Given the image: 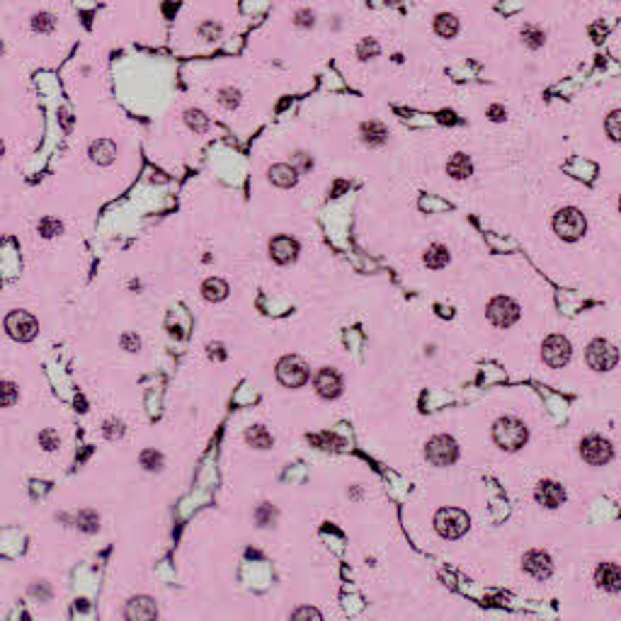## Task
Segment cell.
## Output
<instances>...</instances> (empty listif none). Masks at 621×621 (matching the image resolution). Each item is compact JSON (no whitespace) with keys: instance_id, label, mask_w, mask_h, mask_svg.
<instances>
[{"instance_id":"obj_16","label":"cell","mask_w":621,"mask_h":621,"mask_svg":"<svg viewBox=\"0 0 621 621\" xmlns=\"http://www.w3.org/2000/svg\"><path fill=\"white\" fill-rule=\"evenodd\" d=\"M267 177H270V182H272L275 187H281V190H289V187L296 185L299 170L294 168V165H289V163H277V165H272L270 170H267Z\"/></svg>"},{"instance_id":"obj_45","label":"cell","mask_w":621,"mask_h":621,"mask_svg":"<svg viewBox=\"0 0 621 621\" xmlns=\"http://www.w3.org/2000/svg\"><path fill=\"white\" fill-rule=\"evenodd\" d=\"M0 53H3V44H0Z\"/></svg>"},{"instance_id":"obj_5","label":"cell","mask_w":621,"mask_h":621,"mask_svg":"<svg viewBox=\"0 0 621 621\" xmlns=\"http://www.w3.org/2000/svg\"><path fill=\"white\" fill-rule=\"evenodd\" d=\"M585 359H587V364L595 372H609V369L616 366V362H619V350L609 340H605V338H597V340H592L587 345Z\"/></svg>"},{"instance_id":"obj_12","label":"cell","mask_w":621,"mask_h":621,"mask_svg":"<svg viewBox=\"0 0 621 621\" xmlns=\"http://www.w3.org/2000/svg\"><path fill=\"white\" fill-rule=\"evenodd\" d=\"M314 386H316V393H318L320 398L333 401V398H338V396L342 393V377L335 372V369L325 366V369H320V372L316 374Z\"/></svg>"},{"instance_id":"obj_44","label":"cell","mask_w":621,"mask_h":621,"mask_svg":"<svg viewBox=\"0 0 621 621\" xmlns=\"http://www.w3.org/2000/svg\"><path fill=\"white\" fill-rule=\"evenodd\" d=\"M3 151H5V149H3V141H0V155H3Z\"/></svg>"},{"instance_id":"obj_21","label":"cell","mask_w":621,"mask_h":621,"mask_svg":"<svg viewBox=\"0 0 621 621\" xmlns=\"http://www.w3.org/2000/svg\"><path fill=\"white\" fill-rule=\"evenodd\" d=\"M117 155V146L107 141V138H100V141H92L90 144V158L95 160L97 165H110Z\"/></svg>"},{"instance_id":"obj_3","label":"cell","mask_w":621,"mask_h":621,"mask_svg":"<svg viewBox=\"0 0 621 621\" xmlns=\"http://www.w3.org/2000/svg\"><path fill=\"white\" fill-rule=\"evenodd\" d=\"M468 515L459 507H442L435 515V529L442 539H459L468 531Z\"/></svg>"},{"instance_id":"obj_9","label":"cell","mask_w":621,"mask_h":621,"mask_svg":"<svg viewBox=\"0 0 621 621\" xmlns=\"http://www.w3.org/2000/svg\"><path fill=\"white\" fill-rule=\"evenodd\" d=\"M542 357L548 366L561 369V366L568 364L570 357H573V347H570L568 338H563V335H548L542 345Z\"/></svg>"},{"instance_id":"obj_25","label":"cell","mask_w":621,"mask_h":621,"mask_svg":"<svg viewBox=\"0 0 621 621\" xmlns=\"http://www.w3.org/2000/svg\"><path fill=\"white\" fill-rule=\"evenodd\" d=\"M245 440H248V444L255 446V449H270L272 442H275L270 432H267L265 427H260V425L250 427V430L245 432Z\"/></svg>"},{"instance_id":"obj_28","label":"cell","mask_w":621,"mask_h":621,"mask_svg":"<svg viewBox=\"0 0 621 621\" xmlns=\"http://www.w3.org/2000/svg\"><path fill=\"white\" fill-rule=\"evenodd\" d=\"M314 25H316V12L311 8H299L294 12V27H299V29H314Z\"/></svg>"},{"instance_id":"obj_26","label":"cell","mask_w":621,"mask_h":621,"mask_svg":"<svg viewBox=\"0 0 621 621\" xmlns=\"http://www.w3.org/2000/svg\"><path fill=\"white\" fill-rule=\"evenodd\" d=\"M379 51H381V47H379L377 39H359V44H357V59L359 61H372L379 56Z\"/></svg>"},{"instance_id":"obj_18","label":"cell","mask_w":621,"mask_h":621,"mask_svg":"<svg viewBox=\"0 0 621 621\" xmlns=\"http://www.w3.org/2000/svg\"><path fill=\"white\" fill-rule=\"evenodd\" d=\"M446 173H449L451 180H468V177L473 175V163L471 158H468L466 153H454L449 158V163H446Z\"/></svg>"},{"instance_id":"obj_34","label":"cell","mask_w":621,"mask_h":621,"mask_svg":"<svg viewBox=\"0 0 621 621\" xmlns=\"http://www.w3.org/2000/svg\"><path fill=\"white\" fill-rule=\"evenodd\" d=\"M218 102H221L223 107L233 110V107L240 105V92L233 90V88H223V90H218Z\"/></svg>"},{"instance_id":"obj_13","label":"cell","mask_w":621,"mask_h":621,"mask_svg":"<svg viewBox=\"0 0 621 621\" xmlns=\"http://www.w3.org/2000/svg\"><path fill=\"white\" fill-rule=\"evenodd\" d=\"M534 498H536V503L548 507V510H556V507H561V505L566 503V490H563V485L556 483V481H542V483L536 485Z\"/></svg>"},{"instance_id":"obj_8","label":"cell","mask_w":621,"mask_h":621,"mask_svg":"<svg viewBox=\"0 0 621 621\" xmlns=\"http://www.w3.org/2000/svg\"><path fill=\"white\" fill-rule=\"evenodd\" d=\"M485 314H488V320L493 325H498V328H510V325H515L517 318H520V306H517L510 296H495V299H490Z\"/></svg>"},{"instance_id":"obj_17","label":"cell","mask_w":621,"mask_h":621,"mask_svg":"<svg viewBox=\"0 0 621 621\" xmlns=\"http://www.w3.org/2000/svg\"><path fill=\"white\" fill-rule=\"evenodd\" d=\"M127 619H155L158 609H155V602L151 597H134L127 605Z\"/></svg>"},{"instance_id":"obj_11","label":"cell","mask_w":621,"mask_h":621,"mask_svg":"<svg viewBox=\"0 0 621 621\" xmlns=\"http://www.w3.org/2000/svg\"><path fill=\"white\" fill-rule=\"evenodd\" d=\"M522 568L534 580H546L553 573V558L546 551H542V548H531L522 558Z\"/></svg>"},{"instance_id":"obj_6","label":"cell","mask_w":621,"mask_h":621,"mask_svg":"<svg viewBox=\"0 0 621 621\" xmlns=\"http://www.w3.org/2000/svg\"><path fill=\"white\" fill-rule=\"evenodd\" d=\"M580 457L583 461H587L590 466H605V464L611 461L614 457V446H611L609 440L600 435H590L580 442Z\"/></svg>"},{"instance_id":"obj_35","label":"cell","mask_w":621,"mask_h":621,"mask_svg":"<svg viewBox=\"0 0 621 621\" xmlns=\"http://www.w3.org/2000/svg\"><path fill=\"white\" fill-rule=\"evenodd\" d=\"M141 464H144V468H149V471H158V468L163 466V457H160L158 451L146 449L144 454H141Z\"/></svg>"},{"instance_id":"obj_30","label":"cell","mask_w":621,"mask_h":621,"mask_svg":"<svg viewBox=\"0 0 621 621\" xmlns=\"http://www.w3.org/2000/svg\"><path fill=\"white\" fill-rule=\"evenodd\" d=\"M61 231H64V223H61L59 218L47 216L39 221V233H42L44 238H53V236H59Z\"/></svg>"},{"instance_id":"obj_37","label":"cell","mask_w":621,"mask_h":621,"mask_svg":"<svg viewBox=\"0 0 621 621\" xmlns=\"http://www.w3.org/2000/svg\"><path fill=\"white\" fill-rule=\"evenodd\" d=\"M97 522H100V517H97L95 512H80L78 515V527L80 529H86V531H95Z\"/></svg>"},{"instance_id":"obj_36","label":"cell","mask_w":621,"mask_h":621,"mask_svg":"<svg viewBox=\"0 0 621 621\" xmlns=\"http://www.w3.org/2000/svg\"><path fill=\"white\" fill-rule=\"evenodd\" d=\"M59 442H61V440H59V435H56L53 430H44L42 435H39V444H42L47 451L59 449Z\"/></svg>"},{"instance_id":"obj_31","label":"cell","mask_w":621,"mask_h":621,"mask_svg":"<svg viewBox=\"0 0 621 621\" xmlns=\"http://www.w3.org/2000/svg\"><path fill=\"white\" fill-rule=\"evenodd\" d=\"M17 403V386L10 381H0V408Z\"/></svg>"},{"instance_id":"obj_24","label":"cell","mask_w":621,"mask_h":621,"mask_svg":"<svg viewBox=\"0 0 621 621\" xmlns=\"http://www.w3.org/2000/svg\"><path fill=\"white\" fill-rule=\"evenodd\" d=\"M202 296L214 303L223 301V299L229 296V284L223 279H218V277H209V279L202 284Z\"/></svg>"},{"instance_id":"obj_4","label":"cell","mask_w":621,"mask_h":621,"mask_svg":"<svg viewBox=\"0 0 621 621\" xmlns=\"http://www.w3.org/2000/svg\"><path fill=\"white\" fill-rule=\"evenodd\" d=\"M311 372H308V364L296 355H287L281 357L279 364H277V379H279L281 386L287 388H301L308 381Z\"/></svg>"},{"instance_id":"obj_2","label":"cell","mask_w":621,"mask_h":621,"mask_svg":"<svg viewBox=\"0 0 621 621\" xmlns=\"http://www.w3.org/2000/svg\"><path fill=\"white\" fill-rule=\"evenodd\" d=\"M553 231H556L558 238L568 240V243H573V240H580L585 233V229H587V221H585L583 212L575 207H563L558 209L556 214H553Z\"/></svg>"},{"instance_id":"obj_14","label":"cell","mask_w":621,"mask_h":621,"mask_svg":"<svg viewBox=\"0 0 621 621\" xmlns=\"http://www.w3.org/2000/svg\"><path fill=\"white\" fill-rule=\"evenodd\" d=\"M270 255L277 265H289L296 260L299 255V243L289 236H277L270 240Z\"/></svg>"},{"instance_id":"obj_1","label":"cell","mask_w":621,"mask_h":621,"mask_svg":"<svg viewBox=\"0 0 621 621\" xmlns=\"http://www.w3.org/2000/svg\"><path fill=\"white\" fill-rule=\"evenodd\" d=\"M527 437H529V432H527V427H524L522 420L510 418V415H507V418L495 420L493 440H495V444H498L500 449H505V451L522 449L524 442H527Z\"/></svg>"},{"instance_id":"obj_32","label":"cell","mask_w":621,"mask_h":621,"mask_svg":"<svg viewBox=\"0 0 621 621\" xmlns=\"http://www.w3.org/2000/svg\"><path fill=\"white\" fill-rule=\"evenodd\" d=\"M185 122L190 124L194 131H207V127H209V119L204 117V112H199V110H187Z\"/></svg>"},{"instance_id":"obj_43","label":"cell","mask_w":621,"mask_h":621,"mask_svg":"<svg viewBox=\"0 0 621 621\" xmlns=\"http://www.w3.org/2000/svg\"><path fill=\"white\" fill-rule=\"evenodd\" d=\"M61 122H64V129H66V131H71V127H73V119H71L68 112H61Z\"/></svg>"},{"instance_id":"obj_22","label":"cell","mask_w":621,"mask_h":621,"mask_svg":"<svg viewBox=\"0 0 621 621\" xmlns=\"http://www.w3.org/2000/svg\"><path fill=\"white\" fill-rule=\"evenodd\" d=\"M422 262H425L430 270H442V267H446L449 265V250H446V245H442V243L430 245V248L425 250V255H422Z\"/></svg>"},{"instance_id":"obj_23","label":"cell","mask_w":621,"mask_h":621,"mask_svg":"<svg viewBox=\"0 0 621 621\" xmlns=\"http://www.w3.org/2000/svg\"><path fill=\"white\" fill-rule=\"evenodd\" d=\"M520 37H522V44H524L527 49H531V51H536V49H542L544 42H546V32H544L539 25H522L520 29Z\"/></svg>"},{"instance_id":"obj_15","label":"cell","mask_w":621,"mask_h":621,"mask_svg":"<svg viewBox=\"0 0 621 621\" xmlns=\"http://www.w3.org/2000/svg\"><path fill=\"white\" fill-rule=\"evenodd\" d=\"M595 583L600 587L609 590V592H619L621 590V568L616 563H600L595 570Z\"/></svg>"},{"instance_id":"obj_29","label":"cell","mask_w":621,"mask_h":621,"mask_svg":"<svg viewBox=\"0 0 621 621\" xmlns=\"http://www.w3.org/2000/svg\"><path fill=\"white\" fill-rule=\"evenodd\" d=\"M197 34H199V39H204V42H216V39L221 37V25L214 20H207L199 25Z\"/></svg>"},{"instance_id":"obj_27","label":"cell","mask_w":621,"mask_h":621,"mask_svg":"<svg viewBox=\"0 0 621 621\" xmlns=\"http://www.w3.org/2000/svg\"><path fill=\"white\" fill-rule=\"evenodd\" d=\"M32 29L39 34H51L56 29V17L51 12H37L32 17Z\"/></svg>"},{"instance_id":"obj_39","label":"cell","mask_w":621,"mask_h":621,"mask_svg":"<svg viewBox=\"0 0 621 621\" xmlns=\"http://www.w3.org/2000/svg\"><path fill=\"white\" fill-rule=\"evenodd\" d=\"M105 435L110 437V440H114V437H122L124 435V427H122V422H114V420H107L105 422Z\"/></svg>"},{"instance_id":"obj_20","label":"cell","mask_w":621,"mask_h":621,"mask_svg":"<svg viewBox=\"0 0 621 621\" xmlns=\"http://www.w3.org/2000/svg\"><path fill=\"white\" fill-rule=\"evenodd\" d=\"M459 27H461V22H459L457 15H451V12H440L435 17V34L442 39H454L459 34Z\"/></svg>"},{"instance_id":"obj_10","label":"cell","mask_w":621,"mask_h":621,"mask_svg":"<svg viewBox=\"0 0 621 621\" xmlns=\"http://www.w3.org/2000/svg\"><path fill=\"white\" fill-rule=\"evenodd\" d=\"M5 330L12 340L29 342V340H34V335H37V330H39V323H37V318H34L32 314H27V311H12V314L5 318Z\"/></svg>"},{"instance_id":"obj_19","label":"cell","mask_w":621,"mask_h":621,"mask_svg":"<svg viewBox=\"0 0 621 621\" xmlns=\"http://www.w3.org/2000/svg\"><path fill=\"white\" fill-rule=\"evenodd\" d=\"M359 134L366 146H383L388 141V129L381 122H364L359 127Z\"/></svg>"},{"instance_id":"obj_40","label":"cell","mask_w":621,"mask_h":621,"mask_svg":"<svg viewBox=\"0 0 621 621\" xmlns=\"http://www.w3.org/2000/svg\"><path fill=\"white\" fill-rule=\"evenodd\" d=\"M488 117H490V122H505L507 112H505L503 105H490L488 107Z\"/></svg>"},{"instance_id":"obj_41","label":"cell","mask_w":621,"mask_h":621,"mask_svg":"<svg viewBox=\"0 0 621 621\" xmlns=\"http://www.w3.org/2000/svg\"><path fill=\"white\" fill-rule=\"evenodd\" d=\"M138 345H141V340H138L136 335H124V338H122V347H124V350L136 352Z\"/></svg>"},{"instance_id":"obj_33","label":"cell","mask_w":621,"mask_h":621,"mask_svg":"<svg viewBox=\"0 0 621 621\" xmlns=\"http://www.w3.org/2000/svg\"><path fill=\"white\" fill-rule=\"evenodd\" d=\"M621 112L619 110H611L609 112V117H607V122H605V127H607V134H609V138L611 141H619L621 138Z\"/></svg>"},{"instance_id":"obj_42","label":"cell","mask_w":621,"mask_h":621,"mask_svg":"<svg viewBox=\"0 0 621 621\" xmlns=\"http://www.w3.org/2000/svg\"><path fill=\"white\" fill-rule=\"evenodd\" d=\"M296 163L301 170H311V168H314V160L308 158L306 153H296Z\"/></svg>"},{"instance_id":"obj_7","label":"cell","mask_w":621,"mask_h":621,"mask_svg":"<svg viewBox=\"0 0 621 621\" xmlns=\"http://www.w3.org/2000/svg\"><path fill=\"white\" fill-rule=\"evenodd\" d=\"M425 457L435 466H451L459 459V444L449 435H437L427 442Z\"/></svg>"},{"instance_id":"obj_38","label":"cell","mask_w":621,"mask_h":621,"mask_svg":"<svg viewBox=\"0 0 621 621\" xmlns=\"http://www.w3.org/2000/svg\"><path fill=\"white\" fill-rule=\"evenodd\" d=\"M292 619H323V614L314 607H301V609L292 611Z\"/></svg>"}]
</instances>
